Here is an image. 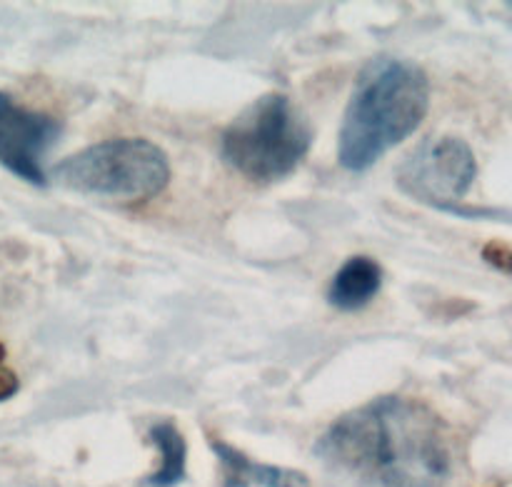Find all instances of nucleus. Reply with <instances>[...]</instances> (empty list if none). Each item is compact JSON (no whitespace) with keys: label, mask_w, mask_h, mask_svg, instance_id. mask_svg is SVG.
Segmentation results:
<instances>
[{"label":"nucleus","mask_w":512,"mask_h":487,"mask_svg":"<svg viewBox=\"0 0 512 487\" xmlns=\"http://www.w3.org/2000/svg\"><path fill=\"white\" fill-rule=\"evenodd\" d=\"M315 455L350 487H443L453 473L443 420L403 395H380L340 415Z\"/></svg>","instance_id":"nucleus-1"},{"label":"nucleus","mask_w":512,"mask_h":487,"mask_svg":"<svg viewBox=\"0 0 512 487\" xmlns=\"http://www.w3.org/2000/svg\"><path fill=\"white\" fill-rule=\"evenodd\" d=\"M430 80L413 60L378 55L358 73L338 138V163L365 173L423 125Z\"/></svg>","instance_id":"nucleus-2"},{"label":"nucleus","mask_w":512,"mask_h":487,"mask_svg":"<svg viewBox=\"0 0 512 487\" xmlns=\"http://www.w3.org/2000/svg\"><path fill=\"white\" fill-rule=\"evenodd\" d=\"M313 145L303 110L283 93H265L250 103L220 138V155L243 178L275 183L298 168Z\"/></svg>","instance_id":"nucleus-3"},{"label":"nucleus","mask_w":512,"mask_h":487,"mask_svg":"<svg viewBox=\"0 0 512 487\" xmlns=\"http://www.w3.org/2000/svg\"><path fill=\"white\" fill-rule=\"evenodd\" d=\"M53 180L75 193L140 203L168 188L170 160L153 140L113 138L60 160Z\"/></svg>","instance_id":"nucleus-4"},{"label":"nucleus","mask_w":512,"mask_h":487,"mask_svg":"<svg viewBox=\"0 0 512 487\" xmlns=\"http://www.w3.org/2000/svg\"><path fill=\"white\" fill-rule=\"evenodd\" d=\"M478 175V160L473 148L458 135L428 138L400 163L398 188L410 198L445 210V213L470 215L460 208Z\"/></svg>","instance_id":"nucleus-5"},{"label":"nucleus","mask_w":512,"mask_h":487,"mask_svg":"<svg viewBox=\"0 0 512 487\" xmlns=\"http://www.w3.org/2000/svg\"><path fill=\"white\" fill-rule=\"evenodd\" d=\"M63 135V123L40 110L20 105L0 90V165L15 178L45 188L43 158Z\"/></svg>","instance_id":"nucleus-6"},{"label":"nucleus","mask_w":512,"mask_h":487,"mask_svg":"<svg viewBox=\"0 0 512 487\" xmlns=\"http://www.w3.org/2000/svg\"><path fill=\"white\" fill-rule=\"evenodd\" d=\"M210 450L223 470V487H310L308 475L300 470L250 460L248 455L223 440L210 438Z\"/></svg>","instance_id":"nucleus-7"},{"label":"nucleus","mask_w":512,"mask_h":487,"mask_svg":"<svg viewBox=\"0 0 512 487\" xmlns=\"http://www.w3.org/2000/svg\"><path fill=\"white\" fill-rule=\"evenodd\" d=\"M383 268L368 255H353L333 275L328 288V303L340 313H358L368 308L383 288Z\"/></svg>","instance_id":"nucleus-8"},{"label":"nucleus","mask_w":512,"mask_h":487,"mask_svg":"<svg viewBox=\"0 0 512 487\" xmlns=\"http://www.w3.org/2000/svg\"><path fill=\"white\" fill-rule=\"evenodd\" d=\"M148 440L158 448L160 468L145 480L148 487H178L185 480L188 445L173 420H160L148 430Z\"/></svg>","instance_id":"nucleus-9"},{"label":"nucleus","mask_w":512,"mask_h":487,"mask_svg":"<svg viewBox=\"0 0 512 487\" xmlns=\"http://www.w3.org/2000/svg\"><path fill=\"white\" fill-rule=\"evenodd\" d=\"M483 255H485V260H488V263H493L495 268L503 270V273H508V270H510V248L505 243L488 245Z\"/></svg>","instance_id":"nucleus-10"},{"label":"nucleus","mask_w":512,"mask_h":487,"mask_svg":"<svg viewBox=\"0 0 512 487\" xmlns=\"http://www.w3.org/2000/svg\"><path fill=\"white\" fill-rule=\"evenodd\" d=\"M0 365H5V345L0 343Z\"/></svg>","instance_id":"nucleus-11"}]
</instances>
